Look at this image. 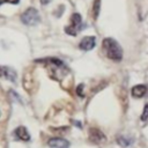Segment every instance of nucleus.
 <instances>
[{"label": "nucleus", "instance_id": "obj_8", "mask_svg": "<svg viewBox=\"0 0 148 148\" xmlns=\"http://www.w3.org/2000/svg\"><path fill=\"white\" fill-rule=\"evenodd\" d=\"M0 77H5V79H7V80L15 81L16 73H15L14 69H12V68H9V67L0 66Z\"/></svg>", "mask_w": 148, "mask_h": 148}, {"label": "nucleus", "instance_id": "obj_9", "mask_svg": "<svg viewBox=\"0 0 148 148\" xmlns=\"http://www.w3.org/2000/svg\"><path fill=\"white\" fill-rule=\"evenodd\" d=\"M14 135H15L16 139H20V140H22V141H29V140H30V135H29L27 128L23 127V126H20V127H17V128H15Z\"/></svg>", "mask_w": 148, "mask_h": 148}, {"label": "nucleus", "instance_id": "obj_6", "mask_svg": "<svg viewBox=\"0 0 148 148\" xmlns=\"http://www.w3.org/2000/svg\"><path fill=\"white\" fill-rule=\"evenodd\" d=\"M47 145L52 148H68L69 147V142L61 138H52L49 140Z\"/></svg>", "mask_w": 148, "mask_h": 148}, {"label": "nucleus", "instance_id": "obj_10", "mask_svg": "<svg viewBox=\"0 0 148 148\" xmlns=\"http://www.w3.org/2000/svg\"><path fill=\"white\" fill-rule=\"evenodd\" d=\"M132 92V96L133 97H136V98H140V97H143L147 92V87L145 84H138V86H134L131 90Z\"/></svg>", "mask_w": 148, "mask_h": 148}, {"label": "nucleus", "instance_id": "obj_3", "mask_svg": "<svg viewBox=\"0 0 148 148\" xmlns=\"http://www.w3.org/2000/svg\"><path fill=\"white\" fill-rule=\"evenodd\" d=\"M83 28V23H82V18L81 15L79 13H74L71 16V22L65 28L66 34L71 35V36H76Z\"/></svg>", "mask_w": 148, "mask_h": 148}, {"label": "nucleus", "instance_id": "obj_12", "mask_svg": "<svg viewBox=\"0 0 148 148\" xmlns=\"http://www.w3.org/2000/svg\"><path fill=\"white\" fill-rule=\"evenodd\" d=\"M98 5H99V1L98 0H96V2H95V7H94V10H95V17H97V14H98Z\"/></svg>", "mask_w": 148, "mask_h": 148}, {"label": "nucleus", "instance_id": "obj_1", "mask_svg": "<svg viewBox=\"0 0 148 148\" xmlns=\"http://www.w3.org/2000/svg\"><path fill=\"white\" fill-rule=\"evenodd\" d=\"M38 62H45V67L47 68L50 76L57 81H60L68 72L67 66L61 60L56 59V58H47L44 60H38Z\"/></svg>", "mask_w": 148, "mask_h": 148}, {"label": "nucleus", "instance_id": "obj_2", "mask_svg": "<svg viewBox=\"0 0 148 148\" xmlns=\"http://www.w3.org/2000/svg\"><path fill=\"white\" fill-rule=\"evenodd\" d=\"M103 49L108 56V58L114 60V61H119L123 58V50L119 46V44L112 39V38H105L103 40Z\"/></svg>", "mask_w": 148, "mask_h": 148}, {"label": "nucleus", "instance_id": "obj_15", "mask_svg": "<svg viewBox=\"0 0 148 148\" xmlns=\"http://www.w3.org/2000/svg\"><path fill=\"white\" fill-rule=\"evenodd\" d=\"M51 0H40V2H42V5H46V3H49Z\"/></svg>", "mask_w": 148, "mask_h": 148}, {"label": "nucleus", "instance_id": "obj_11", "mask_svg": "<svg viewBox=\"0 0 148 148\" xmlns=\"http://www.w3.org/2000/svg\"><path fill=\"white\" fill-rule=\"evenodd\" d=\"M18 2H20V0H0V5H2V3H14V5H16Z\"/></svg>", "mask_w": 148, "mask_h": 148}, {"label": "nucleus", "instance_id": "obj_5", "mask_svg": "<svg viewBox=\"0 0 148 148\" xmlns=\"http://www.w3.org/2000/svg\"><path fill=\"white\" fill-rule=\"evenodd\" d=\"M96 45V38L94 36H86L81 39L80 44H79V47L81 50H84V51H89L91 49H94Z\"/></svg>", "mask_w": 148, "mask_h": 148}, {"label": "nucleus", "instance_id": "obj_7", "mask_svg": "<svg viewBox=\"0 0 148 148\" xmlns=\"http://www.w3.org/2000/svg\"><path fill=\"white\" fill-rule=\"evenodd\" d=\"M89 139L95 143H101L105 140V135L97 128H90L89 131Z\"/></svg>", "mask_w": 148, "mask_h": 148}, {"label": "nucleus", "instance_id": "obj_4", "mask_svg": "<svg viewBox=\"0 0 148 148\" xmlns=\"http://www.w3.org/2000/svg\"><path fill=\"white\" fill-rule=\"evenodd\" d=\"M21 21L25 25H35L40 21L39 13L35 8H28L22 15H21Z\"/></svg>", "mask_w": 148, "mask_h": 148}, {"label": "nucleus", "instance_id": "obj_14", "mask_svg": "<svg viewBox=\"0 0 148 148\" xmlns=\"http://www.w3.org/2000/svg\"><path fill=\"white\" fill-rule=\"evenodd\" d=\"M82 88H83V84H80V86L77 87V89H76V92H77L79 96H83V94H82Z\"/></svg>", "mask_w": 148, "mask_h": 148}, {"label": "nucleus", "instance_id": "obj_13", "mask_svg": "<svg viewBox=\"0 0 148 148\" xmlns=\"http://www.w3.org/2000/svg\"><path fill=\"white\" fill-rule=\"evenodd\" d=\"M147 109H148V106H147V105H145V109H143V114H142V117H141V119H142L143 121H146V119H147Z\"/></svg>", "mask_w": 148, "mask_h": 148}]
</instances>
